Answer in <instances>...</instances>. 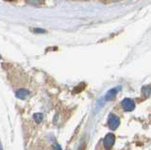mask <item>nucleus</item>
Returning a JSON list of instances; mask_svg holds the SVG:
<instances>
[{
  "label": "nucleus",
  "mask_w": 151,
  "mask_h": 150,
  "mask_svg": "<svg viewBox=\"0 0 151 150\" xmlns=\"http://www.w3.org/2000/svg\"><path fill=\"white\" fill-rule=\"evenodd\" d=\"M120 125V119L117 115L111 113L108 117V126L111 130H115Z\"/></svg>",
  "instance_id": "1"
},
{
  "label": "nucleus",
  "mask_w": 151,
  "mask_h": 150,
  "mask_svg": "<svg viewBox=\"0 0 151 150\" xmlns=\"http://www.w3.org/2000/svg\"><path fill=\"white\" fill-rule=\"evenodd\" d=\"M115 142V136L112 133H108L103 139V145L106 150H111Z\"/></svg>",
  "instance_id": "2"
},
{
  "label": "nucleus",
  "mask_w": 151,
  "mask_h": 150,
  "mask_svg": "<svg viewBox=\"0 0 151 150\" xmlns=\"http://www.w3.org/2000/svg\"><path fill=\"white\" fill-rule=\"evenodd\" d=\"M122 108L126 111H132L135 109V103L131 98H125L124 100L121 102Z\"/></svg>",
  "instance_id": "3"
},
{
  "label": "nucleus",
  "mask_w": 151,
  "mask_h": 150,
  "mask_svg": "<svg viewBox=\"0 0 151 150\" xmlns=\"http://www.w3.org/2000/svg\"><path fill=\"white\" fill-rule=\"evenodd\" d=\"M120 89H121L120 87H115V88L111 89V90L109 91V92H107V93L105 95V100H107V101L112 100L113 98L115 97V95H117V93L119 92Z\"/></svg>",
  "instance_id": "4"
},
{
  "label": "nucleus",
  "mask_w": 151,
  "mask_h": 150,
  "mask_svg": "<svg viewBox=\"0 0 151 150\" xmlns=\"http://www.w3.org/2000/svg\"><path fill=\"white\" fill-rule=\"evenodd\" d=\"M15 95L19 99H26V98L29 95V91L27 90V89H19L18 91L15 92Z\"/></svg>",
  "instance_id": "5"
},
{
  "label": "nucleus",
  "mask_w": 151,
  "mask_h": 150,
  "mask_svg": "<svg viewBox=\"0 0 151 150\" xmlns=\"http://www.w3.org/2000/svg\"><path fill=\"white\" fill-rule=\"evenodd\" d=\"M28 4L33 6H40L45 2V0H27Z\"/></svg>",
  "instance_id": "6"
},
{
  "label": "nucleus",
  "mask_w": 151,
  "mask_h": 150,
  "mask_svg": "<svg viewBox=\"0 0 151 150\" xmlns=\"http://www.w3.org/2000/svg\"><path fill=\"white\" fill-rule=\"evenodd\" d=\"M33 118H34L35 122L40 123V122H42V119H44V115H42V113H35L34 115H33Z\"/></svg>",
  "instance_id": "7"
},
{
  "label": "nucleus",
  "mask_w": 151,
  "mask_h": 150,
  "mask_svg": "<svg viewBox=\"0 0 151 150\" xmlns=\"http://www.w3.org/2000/svg\"><path fill=\"white\" fill-rule=\"evenodd\" d=\"M143 93H145V96H149L150 95V85H147L143 88Z\"/></svg>",
  "instance_id": "8"
},
{
  "label": "nucleus",
  "mask_w": 151,
  "mask_h": 150,
  "mask_svg": "<svg viewBox=\"0 0 151 150\" xmlns=\"http://www.w3.org/2000/svg\"><path fill=\"white\" fill-rule=\"evenodd\" d=\"M53 149L54 150H61V146L58 144H53Z\"/></svg>",
  "instance_id": "9"
},
{
  "label": "nucleus",
  "mask_w": 151,
  "mask_h": 150,
  "mask_svg": "<svg viewBox=\"0 0 151 150\" xmlns=\"http://www.w3.org/2000/svg\"><path fill=\"white\" fill-rule=\"evenodd\" d=\"M34 32H36V33H45V30H42L41 29H34Z\"/></svg>",
  "instance_id": "10"
},
{
  "label": "nucleus",
  "mask_w": 151,
  "mask_h": 150,
  "mask_svg": "<svg viewBox=\"0 0 151 150\" xmlns=\"http://www.w3.org/2000/svg\"><path fill=\"white\" fill-rule=\"evenodd\" d=\"M0 150H2V147H1V145H0Z\"/></svg>",
  "instance_id": "11"
},
{
  "label": "nucleus",
  "mask_w": 151,
  "mask_h": 150,
  "mask_svg": "<svg viewBox=\"0 0 151 150\" xmlns=\"http://www.w3.org/2000/svg\"><path fill=\"white\" fill-rule=\"evenodd\" d=\"M1 58H2V57H1V55H0V59H1Z\"/></svg>",
  "instance_id": "12"
}]
</instances>
